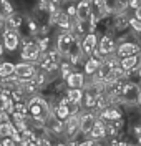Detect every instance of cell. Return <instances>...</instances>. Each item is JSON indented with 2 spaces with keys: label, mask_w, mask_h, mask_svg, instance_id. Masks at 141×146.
Returning <instances> with one entry per match:
<instances>
[{
  "label": "cell",
  "mask_w": 141,
  "mask_h": 146,
  "mask_svg": "<svg viewBox=\"0 0 141 146\" xmlns=\"http://www.w3.org/2000/svg\"><path fill=\"white\" fill-rule=\"evenodd\" d=\"M27 108H28V113H30L32 119H35V121H47V118L52 115L50 105H48V101L45 100L43 96H35V95H32V96L28 98Z\"/></svg>",
  "instance_id": "6da1fadb"
},
{
  "label": "cell",
  "mask_w": 141,
  "mask_h": 146,
  "mask_svg": "<svg viewBox=\"0 0 141 146\" xmlns=\"http://www.w3.org/2000/svg\"><path fill=\"white\" fill-rule=\"evenodd\" d=\"M22 60H25L28 63H35L40 60V56H42V50H40V46H38V42L35 40H25V46L22 48Z\"/></svg>",
  "instance_id": "7a4b0ae2"
},
{
  "label": "cell",
  "mask_w": 141,
  "mask_h": 146,
  "mask_svg": "<svg viewBox=\"0 0 141 146\" xmlns=\"http://www.w3.org/2000/svg\"><path fill=\"white\" fill-rule=\"evenodd\" d=\"M141 50V46L138 42H131V40H126V42H121L118 43V50H116V55L118 58H126V56H131V55H138Z\"/></svg>",
  "instance_id": "3957f363"
},
{
  "label": "cell",
  "mask_w": 141,
  "mask_h": 146,
  "mask_svg": "<svg viewBox=\"0 0 141 146\" xmlns=\"http://www.w3.org/2000/svg\"><path fill=\"white\" fill-rule=\"evenodd\" d=\"M63 133L66 135L68 139H73L76 138V135L80 133V116L78 115H70L65 119V125H63Z\"/></svg>",
  "instance_id": "277c9868"
},
{
  "label": "cell",
  "mask_w": 141,
  "mask_h": 146,
  "mask_svg": "<svg viewBox=\"0 0 141 146\" xmlns=\"http://www.w3.org/2000/svg\"><path fill=\"white\" fill-rule=\"evenodd\" d=\"M37 73V68L33 63H28V62H23V63H17L15 65V76L20 78V80H32Z\"/></svg>",
  "instance_id": "5b68a950"
},
{
  "label": "cell",
  "mask_w": 141,
  "mask_h": 146,
  "mask_svg": "<svg viewBox=\"0 0 141 146\" xmlns=\"http://www.w3.org/2000/svg\"><path fill=\"white\" fill-rule=\"evenodd\" d=\"M19 30H12V28H7L5 32H3V46L9 50V52H13V50H17V46H19Z\"/></svg>",
  "instance_id": "8992f818"
},
{
  "label": "cell",
  "mask_w": 141,
  "mask_h": 146,
  "mask_svg": "<svg viewBox=\"0 0 141 146\" xmlns=\"http://www.w3.org/2000/svg\"><path fill=\"white\" fill-rule=\"evenodd\" d=\"M91 18V2L90 0H80L76 3V20L78 22H88Z\"/></svg>",
  "instance_id": "52a82bcc"
},
{
  "label": "cell",
  "mask_w": 141,
  "mask_h": 146,
  "mask_svg": "<svg viewBox=\"0 0 141 146\" xmlns=\"http://www.w3.org/2000/svg\"><path fill=\"white\" fill-rule=\"evenodd\" d=\"M96 46H98V36L96 33H88V35L83 36V40H81V52L83 55H93V52L96 50Z\"/></svg>",
  "instance_id": "ba28073f"
},
{
  "label": "cell",
  "mask_w": 141,
  "mask_h": 146,
  "mask_svg": "<svg viewBox=\"0 0 141 146\" xmlns=\"http://www.w3.org/2000/svg\"><path fill=\"white\" fill-rule=\"evenodd\" d=\"M96 50L101 53V56H110L115 52V42H113V38L110 35L101 36V40H98Z\"/></svg>",
  "instance_id": "9c48e42d"
},
{
  "label": "cell",
  "mask_w": 141,
  "mask_h": 146,
  "mask_svg": "<svg viewBox=\"0 0 141 146\" xmlns=\"http://www.w3.org/2000/svg\"><path fill=\"white\" fill-rule=\"evenodd\" d=\"M95 123H96V115H93V113H83L80 116V131L85 133V135H90V131L95 126Z\"/></svg>",
  "instance_id": "30bf717a"
},
{
  "label": "cell",
  "mask_w": 141,
  "mask_h": 146,
  "mask_svg": "<svg viewBox=\"0 0 141 146\" xmlns=\"http://www.w3.org/2000/svg\"><path fill=\"white\" fill-rule=\"evenodd\" d=\"M108 136V128L105 125L103 119H96V123H95V126L91 128V131H90V138L96 141V139H105V138Z\"/></svg>",
  "instance_id": "8fae6325"
},
{
  "label": "cell",
  "mask_w": 141,
  "mask_h": 146,
  "mask_svg": "<svg viewBox=\"0 0 141 146\" xmlns=\"http://www.w3.org/2000/svg\"><path fill=\"white\" fill-rule=\"evenodd\" d=\"M100 119H105V121H118V119H121V110L118 108V106H108V108L101 110V113H100Z\"/></svg>",
  "instance_id": "7c38bea8"
},
{
  "label": "cell",
  "mask_w": 141,
  "mask_h": 146,
  "mask_svg": "<svg viewBox=\"0 0 141 146\" xmlns=\"http://www.w3.org/2000/svg\"><path fill=\"white\" fill-rule=\"evenodd\" d=\"M140 60H141V55H131V56H126V58H121L120 60V66H121L124 72H133L140 66Z\"/></svg>",
  "instance_id": "4fadbf2b"
},
{
  "label": "cell",
  "mask_w": 141,
  "mask_h": 146,
  "mask_svg": "<svg viewBox=\"0 0 141 146\" xmlns=\"http://www.w3.org/2000/svg\"><path fill=\"white\" fill-rule=\"evenodd\" d=\"M66 83L70 88H83L85 86V75L80 72H71L68 76H66Z\"/></svg>",
  "instance_id": "5bb4252c"
},
{
  "label": "cell",
  "mask_w": 141,
  "mask_h": 146,
  "mask_svg": "<svg viewBox=\"0 0 141 146\" xmlns=\"http://www.w3.org/2000/svg\"><path fill=\"white\" fill-rule=\"evenodd\" d=\"M0 110L3 111V113H13V100H12V96L7 95V93H0Z\"/></svg>",
  "instance_id": "9a60e30c"
},
{
  "label": "cell",
  "mask_w": 141,
  "mask_h": 146,
  "mask_svg": "<svg viewBox=\"0 0 141 146\" xmlns=\"http://www.w3.org/2000/svg\"><path fill=\"white\" fill-rule=\"evenodd\" d=\"M101 62H103V60H98V58H95V56H91V58H88V60L85 62V65H83L85 73H88L90 76H93L95 73L98 72V68H100V65H101Z\"/></svg>",
  "instance_id": "2e32d148"
},
{
  "label": "cell",
  "mask_w": 141,
  "mask_h": 146,
  "mask_svg": "<svg viewBox=\"0 0 141 146\" xmlns=\"http://www.w3.org/2000/svg\"><path fill=\"white\" fill-rule=\"evenodd\" d=\"M52 115H53L56 119H60V121H65V119L71 115V111L68 108V105H56V108L52 111Z\"/></svg>",
  "instance_id": "e0dca14e"
},
{
  "label": "cell",
  "mask_w": 141,
  "mask_h": 146,
  "mask_svg": "<svg viewBox=\"0 0 141 146\" xmlns=\"http://www.w3.org/2000/svg\"><path fill=\"white\" fill-rule=\"evenodd\" d=\"M15 75V65L10 63V62H3L0 63V76L2 78H9Z\"/></svg>",
  "instance_id": "ac0fdd59"
},
{
  "label": "cell",
  "mask_w": 141,
  "mask_h": 146,
  "mask_svg": "<svg viewBox=\"0 0 141 146\" xmlns=\"http://www.w3.org/2000/svg\"><path fill=\"white\" fill-rule=\"evenodd\" d=\"M13 129H15V125H13L10 119H7V121H2V123H0V136H2V138L12 136Z\"/></svg>",
  "instance_id": "d6986e66"
},
{
  "label": "cell",
  "mask_w": 141,
  "mask_h": 146,
  "mask_svg": "<svg viewBox=\"0 0 141 146\" xmlns=\"http://www.w3.org/2000/svg\"><path fill=\"white\" fill-rule=\"evenodd\" d=\"M66 96H68L70 103H81V100H83V91L80 90V88H70V90L66 91Z\"/></svg>",
  "instance_id": "ffe728a7"
},
{
  "label": "cell",
  "mask_w": 141,
  "mask_h": 146,
  "mask_svg": "<svg viewBox=\"0 0 141 146\" xmlns=\"http://www.w3.org/2000/svg\"><path fill=\"white\" fill-rule=\"evenodd\" d=\"M13 13V7H12V3H10L9 0H0V15H3V17H9Z\"/></svg>",
  "instance_id": "44dd1931"
},
{
  "label": "cell",
  "mask_w": 141,
  "mask_h": 146,
  "mask_svg": "<svg viewBox=\"0 0 141 146\" xmlns=\"http://www.w3.org/2000/svg\"><path fill=\"white\" fill-rule=\"evenodd\" d=\"M81 105H83L85 108H95L96 106V96H91V95H83V100H81Z\"/></svg>",
  "instance_id": "7402d4cb"
},
{
  "label": "cell",
  "mask_w": 141,
  "mask_h": 146,
  "mask_svg": "<svg viewBox=\"0 0 141 146\" xmlns=\"http://www.w3.org/2000/svg\"><path fill=\"white\" fill-rule=\"evenodd\" d=\"M130 27L133 28V32H134V33H140V35H141V20L131 17V18H130Z\"/></svg>",
  "instance_id": "603a6c76"
},
{
  "label": "cell",
  "mask_w": 141,
  "mask_h": 146,
  "mask_svg": "<svg viewBox=\"0 0 141 146\" xmlns=\"http://www.w3.org/2000/svg\"><path fill=\"white\" fill-rule=\"evenodd\" d=\"M60 2H63V0H40V3L42 5H45V7H58V3Z\"/></svg>",
  "instance_id": "cb8c5ba5"
},
{
  "label": "cell",
  "mask_w": 141,
  "mask_h": 146,
  "mask_svg": "<svg viewBox=\"0 0 141 146\" xmlns=\"http://www.w3.org/2000/svg\"><path fill=\"white\" fill-rule=\"evenodd\" d=\"M17 145H19V143H15L10 136H7V138L2 139V146H17Z\"/></svg>",
  "instance_id": "d4e9b609"
},
{
  "label": "cell",
  "mask_w": 141,
  "mask_h": 146,
  "mask_svg": "<svg viewBox=\"0 0 141 146\" xmlns=\"http://www.w3.org/2000/svg\"><path fill=\"white\" fill-rule=\"evenodd\" d=\"M66 13H68V17H75L76 18V5H68V9H66Z\"/></svg>",
  "instance_id": "484cf974"
},
{
  "label": "cell",
  "mask_w": 141,
  "mask_h": 146,
  "mask_svg": "<svg viewBox=\"0 0 141 146\" xmlns=\"http://www.w3.org/2000/svg\"><path fill=\"white\" fill-rule=\"evenodd\" d=\"M38 145L40 146H52V143H50V139L47 136H40L38 138Z\"/></svg>",
  "instance_id": "4316f807"
},
{
  "label": "cell",
  "mask_w": 141,
  "mask_h": 146,
  "mask_svg": "<svg viewBox=\"0 0 141 146\" xmlns=\"http://www.w3.org/2000/svg\"><path fill=\"white\" fill-rule=\"evenodd\" d=\"M128 5H130L133 10H136V9H140V7H141V0H131Z\"/></svg>",
  "instance_id": "83f0119b"
},
{
  "label": "cell",
  "mask_w": 141,
  "mask_h": 146,
  "mask_svg": "<svg viewBox=\"0 0 141 146\" xmlns=\"http://www.w3.org/2000/svg\"><path fill=\"white\" fill-rule=\"evenodd\" d=\"M110 146H128V143H124V141H111Z\"/></svg>",
  "instance_id": "f1b7e54d"
},
{
  "label": "cell",
  "mask_w": 141,
  "mask_h": 146,
  "mask_svg": "<svg viewBox=\"0 0 141 146\" xmlns=\"http://www.w3.org/2000/svg\"><path fill=\"white\" fill-rule=\"evenodd\" d=\"M76 146H93V139H86L83 143H78Z\"/></svg>",
  "instance_id": "f546056e"
},
{
  "label": "cell",
  "mask_w": 141,
  "mask_h": 146,
  "mask_svg": "<svg viewBox=\"0 0 141 146\" xmlns=\"http://www.w3.org/2000/svg\"><path fill=\"white\" fill-rule=\"evenodd\" d=\"M7 119H9V115H7V113H3V111L0 110V123H2V121H7Z\"/></svg>",
  "instance_id": "4dcf8cb0"
},
{
  "label": "cell",
  "mask_w": 141,
  "mask_h": 146,
  "mask_svg": "<svg viewBox=\"0 0 141 146\" xmlns=\"http://www.w3.org/2000/svg\"><path fill=\"white\" fill-rule=\"evenodd\" d=\"M134 18L141 20V7H140V9H136V10H134Z\"/></svg>",
  "instance_id": "1f68e13d"
},
{
  "label": "cell",
  "mask_w": 141,
  "mask_h": 146,
  "mask_svg": "<svg viewBox=\"0 0 141 146\" xmlns=\"http://www.w3.org/2000/svg\"><path fill=\"white\" fill-rule=\"evenodd\" d=\"M5 22H7V17H3V15H0V28L5 25Z\"/></svg>",
  "instance_id": "d6a6232c"
},
{
  "label": "cell",
  "mask_w": 141,
  "mask_h": 146,
  "mask_svg": "<svg viewBox=\"0 0 141 146\" xmlns=\"http://www.w3.org/2000/svg\"><path fill=\"white\" fill-rule=\"evenodd\" d=\"M130 2H131V0H120V3H121V7H123V9H124V7H126V5H128Z\"/></svg>",
  "instance_id": "836d02e7"
},
{
  "label": "cell",
  "mask_w": 141,
  "mask_h": 146,
  "mask_svg": "<svg viewBox=\"0 0 141 146\" xmlns=\"http://www.w3.org/2000/svg\"><path fill=\"white\" fill-rule=\"evenodd\" d=\"M138 105H141V90H140V96H138Z\"/></svg>",
  "instance_id": "e575fe53"
},
{
  "label": "cell",
  "mask_w": 141,
  "mask_h": 146,
  "mask_svg": "<svg viewBox=\"0 0 141 146\" xmlns=\"http://www.w3.org/2000/svg\"><path fill=\"white\" fill-rule=\"evenodd\" d=\"M56 146H68V145H65V143H58Z\"/></svg>",
  "instance_id": "d590c367"
},
{
  "label": "cell",
  "mask_w": 141,
  "mask_h": 146,
  "mask_svg": "<svg viewBox=\"0 0 141 146\" xmlns=\"http://www.w3.org/2000/svg\"><path fill=\"white\" fill-rule=\"evenodd\" d=\"M2 52H3V46L0 45V55H2Z\"/></svg>",
  "instance_id": "8d00e7d4"
},
{
  "label": "cell",
  "mask_w": 141,
  "mask_h": 146,
  "mask_svg": "<svg viewBox=\"0 0 141 146\" xmlns=\"http://www.w3.org/2000/svg\"><path fill=\"white\" fill-rule=\"evenodd\" d=\"M0 85H2V76H0Z\"/></svg>",
  "instance_id": "74e56055"
},
{
  "label": "cell",
  "mask_w": 141,
  "mask_h": 146,
  "mask_svg": "<svg viewBox=\"0 0 141 146\" xmlns=\"http://www.w3.org/2000/svg\"><path fill=\"white\" fill-rule=\"evenodd\" d=\"M140 111H141V105H140Z\"/></svg>",
  "instance_id": "f35d334b"
}]
</instances>
